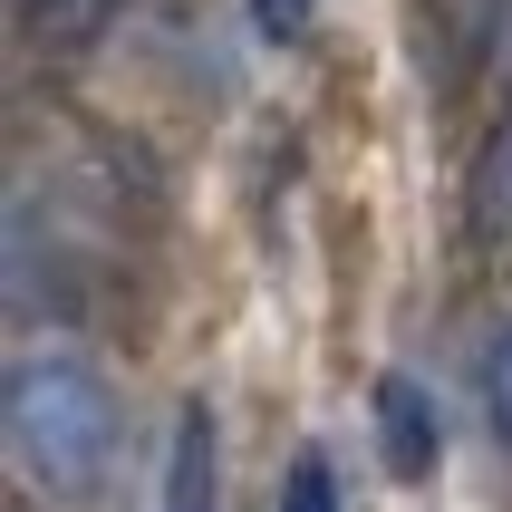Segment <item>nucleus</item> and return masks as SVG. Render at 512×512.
<instances>
[{
	"label": "nucleus",
	"mask_w": 512,
	"mask_h": 512,
	"mask_svg": "<svg viewBox=\"0 0 512 512\" xmlns=\"http://www.w3.org/2000/svg\"><path fill=\"white\" fill-rule=\"evenodd\" d=\"M474 232L484 242H512V97L493 107L484 145H474Z\"/></svg>",
	"instance_id": "20e7f679"
},
{
	"label": "nucleus",
	"mask_w": 512,
	"mask_h": 512,
	"mask_svg": "<svg viewBox=\"0 0 512 512\" xmlns=\"http://www.w3.org/2000/svg\"><path fill=\"white\" fill-rule=\"evenodd\" d=\"M281 512H339V464L319 455V445H300L281 474Z\"/></svg>",
	"instance_id": "39448f33"
},
{
	"label": "nucleus",
	"mask_w": 512,
	"mask_h": 512,
	"mask_svg": "<svg viewBox=\"0 0 512 512\" xmlns=\"http://www.w3.org/2000/svg\"><path fill=\"white\" fill-rule=\"evenodd\" d=\"M223 435H213V406H184L174 416V445H165V493H155V512H213V493H223Z\"/></svg>",
	"instance_id": "7ed1b4c3"
},
{
	"label": "nucleus",
	"mask_w": 512,
	"mask_h": 512,
	"mask_svg": "<svg viewBox=\"0 0 512 512\" xmlns=\"http://www.w3.org/2000/svg\"><path fill=\"white\" fill-rule=\"evenodd\" d=\"M87 10H97V0H20V20H29V29H78Z\"/></svg>",
	"instance_id": "6e6552de"
},
{
	"label": "nucleus",
	"mask_w": 512,
	"mask_h": 512,
	"mask_svg": "<svg viewBox=\"0 0 512 512\" xmlns=\"http://www.w3.org/2000/svg\"><path fill=\"white\" fill-rule=\"evenodd\" d=\"M484 416H493V435H503V455H512V319L484 348Z\"/></svg>",
	"instance_id": "423d86ee"
},
{
	"label": "nucleus",
	"mask_w": 512,
	"mask_h": 512,
	"mask_svg": "<svg viewBox=\"0 0 512 512\" xmlns=\"http://www.w3.org/2000/svg\"><path fill=\"white\" fill-rule=\"evenodd\" d=\"M310 10H319V0H252V29L290 49V39H310Z\"/></svg>",
	"instance_id": "0eeeda50"
},
{
	"label": "nucleus",
	"mask_w": 512,
	"mask_h": 512,
	"mask_svg": "<svg viewBox=\"0 0 512 512\" xmlns=\"http://www.w3.org/2000/svg\"><path fill=\"white\" fill-rule=\"evenodd\" d=\"M0 445H10V474H20L29 503L49 512H97L116 484V387L87 368L78 348H29L10 387H0Z\"/></svg>",
	"instance_id": "f257e3e1"
},
{
	"label": "nucleus",
	"mask_w": 512,
	"mask_h": 512,
	"mask_svg": "<svg viewBox=\"0 0 512 512\" xmlns=\"http://www.w3.org/2000/svg\"><path fill=\"white\" fill-rule=\"evenodd\" d=\"M368 416H377V445H387V474H397V484H426V474H435V455H445L426 387H416V377H377Z\"/></svg>",
	"instance_id": "f03ea898"
}]
</instances>
